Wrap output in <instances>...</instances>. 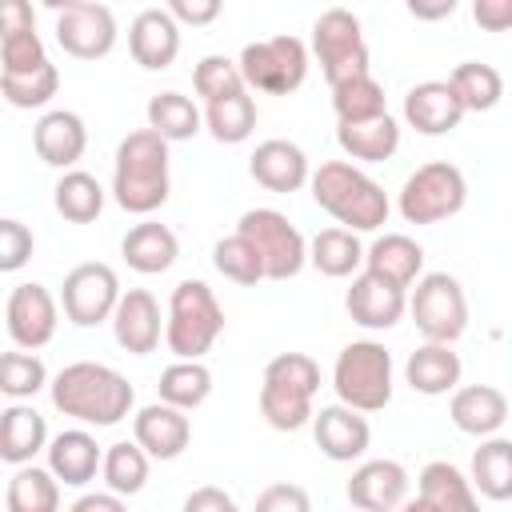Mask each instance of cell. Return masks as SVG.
I'll return each mask as SVG.
<instances>
[{
    "label": "cell",
    "mask_w": 512,
    "mask_h": 512,
    "mask_svg": "<svg viewBox=\"0 0 512 512\" xmlns=\"http://www.w3.org/2000/svg\"><path fill=\"white\" fill-rule=\"evenodd\" d=\"M128 52L148 72L172 68L180 56V20L168 8H144L128 28Z\"/></svg>",
    "instance_id": "obj_19"
},
{
    "label": "cell",
    "mask_w": 512,
    "mask_h": 512,
    "mask_svg": "<svg viewBox=\"0 0 512 512\" xmlns=\"http://www.w3.org/2000/svg\"><path fill=\"white\" fill-rule=\"evenodd\" d=\"M264 376L268 380H284V384H296L304 392H320V364L308 356V352H280L264 364Z\"/></svg>",
    "instance_id": "obj_46"
},
{
    "label": "cell",
    "mask_w": 512,
    "mask_h": 512,
    "mask_svg": "<svg viewBox=\"0 0 512 512\" xmlns=\"http://www.w3.org/2000/svg\"><path fill=\"white\" fill-rule=\"evenodd\" d=\"M448 416L464 436H492L508 420V396L492 384H468L452 392Z\"/></svg>",
    "instance_id": "obj_27"
},
{
    "label": "cell",
    "mask_w": 512,
    "mask_h": 512,
    "mask_svg": "<svg viewBox=\"0 0 512 512\" xmlns=\"http://www.w3.org/2000/svg\"><path fill=\"white\" fill-rule=\"evenodd\" d=\"M32 248L36 240L20 220H0V272H20L32 260Z\"/></svg>",
    "instance_id": "obj_48"
},
{
    "label": "cell",
    "mask_w": 512,
    "mask_h": 512,
    "mask_svg": "<svg viewBox=\"0 0 512 512\" xmlns=\"http://www.w3.org/2000/svg\"><path fill=\"white\" fill-rule=\"evenodd\" d=\"M120 280L108 264L100 260H88V264H76L64 284H60V308L64 316L76 324V328H96L104 320H112L116 304H120Z\"/></svg>",
    "instance_id": "obj_11"
},
{
    "label": "cell",
    "mask_w": 512,
    "mask_h": 512,
    "mask_svg": "<svg viewBox=\"0 0 512 512\" xmlns=\"http://www.w3.org/2000/svg\"><path fill=\"white\" fill-rule=\"evenodd\" d=\"M120 256H124V264H128L132 272H140V276H160V272H168V268L176 264L180 240H176V232H172L168 224H160V220H140V224H132L128 236L120 240Z\"/></svg>",
    "instance_id": "obj_25"
},
{
    "label": "cell",
    "mask_w": 512,
    "mask_h": 512,
    "mask_svg": "<svg viewBox=\"0 0 512 512\" xmlns=\"http://www.w3.org/2000/svg\"><path fill=\"white\" fill-rule=\"evenodd\" d=\"M44 456H48V468L56 472V480L68 484V488L92 484L96 472L104 468V448H100L96 436L84 432V428H64V432H56V436L48 440Z\"/></svg>",
    "instance_id": "obj_23"
},
{
    "label": "cell",
    "mask_w": 512,
    "mask_h": 512,
    "mask_svg": "<svg viewBox=\"0 0 512 512\" xmlns=\"http://www.w3.org/2000/svg\"><path fill=\"white\" fill-rule=\"evenodd\" d=\"M52 204L68 224H92L104 212V188L92 172L64 168V176L52 188Z\"/></svg>",
    "instance_id": "obj_35"
},
{
    "label": "cell",
    "mask_w": 512,
    "mask_h": 512,
    "mask_svg": "<svg viewBox=\"0 0 512 512\" xmlns=\"http://www.w3.org/2000/svg\"><path fill=\"white\" fill-rule=\"evenodd\" d=\"M8 512H56L60 508V480L52 468H36L16 464L12 480H8Z\"/></svg>",
    "instance_id": "obj_36"
},
{
    "label": "cell",
    "mask_w": 512,
    "mask_h": 512,
    "mask_svg": "<svg viewBox=\"0 0 512 512\" xmlns=\"http://www.w3.org/2000/svg\"><path fill=\"white\" fill-rule=\"evenodd\" d=\"M236 232L244 240L256 244L268 280H292L300 276V268L308 264V240L300 236V228L276 212V208H248L236 224Z\"/></svg>",
    "instance_id": "obj_9"
},
{
    "label": "cell",
    "mask_w": 512,
    "mask_h": 512,
    "mask_svg": "<svg viewBox=\"0 0 512 512\" xmlns=\"http://www.w3.org/2000/svg\"><path fill=\"white\" fill-rule=\"evenodd\" d=\"M48 368L32 348H16L0 356V392L8 400H32L40 388H48Z\"/></svg>",
    "instance_id": "obj_43"
},
{
    "label": "cell",
    "mask_w": 512,
    "mask_h": 512,
    "mask_svg": "<svg viewBox=\"0 0 512 512\" xmlns=\"http://www.w3.org/2000/svg\"><path fill=\"white\" fill-rule=\"evenodd\" d=\"M172 192L168 176V140L156 128H136L120 140L116 148V168H112V196L124 212L132 216H152L164 208Z\"/></svg>",
    "instance_id": "obj_2"
},
{
    "label": "cell",
    "mask_w": 512,
    "mask_h": 512,
    "mask_svg": "<svg viewBox=\"0 0 512 512\" xmlns=\"http://www.w3.org/2000/svg\"><path fill=\"white\" fill-rule=\"evenodd\" d=\"M464 200H468L464 172L448 160H428L404 180L396 208L408 224H440V220L456 216L464 208Z\"/></svg>",
    "instance_id": "obj_6"
},
{
    "label": "cell",
    "mask_w": 512,
    "mask_h": 512,
    "mask_svg": "<svg viewBox=\"0 0 512 512\" xmlns=\"http://www.w3.org/2000/svg\"><path fill=\"white\" fill-rule=\"evenodd\" d=\"M0 88L12 108H44L60 88V72L52 60L32 72H0Z\"/></svg>",
    "instance_id": "obj_44"
},
{
    "label": "cell",
    "mask_w": 512,
    "mask_h": 512,
    "mask_svg": "<svg viewBox=\"0 0 512 512\" xmlns=\"http://www.w3.org/2000/svg\"><path fill=\"white\" fill-rule=\"evenodd\" d=\"M308 492L296 488V484H272L256 496V508L260 512H308Z\"/></svg>",
    "instance_id": "obj_49"
},
{
    "label": "cell",
    "mask_w": 512,
    "mask_h": 512,
    "mask_svg": "<svg viewBox=\"0 0 512 512\" xmlns=\"http://www.w3.org/2000/svg\"><path fill=\"white\" fill-rule=\"evenodd\" d=\"M248 172H252V180H256L260 188L280 192V196L300 192V188L312 180V168H308L304 148L292 144V140H280V136L256 144V152H252V160H248Z\"/></svg>",
    "instance_id": "obj_22"
},
{
    "label": "cell",
    "mask_w": 512,
    "mask_h": 512,
    "mask_svg": "<svg viewBox=\"0 0 512 512\" xmlns=\"http://www.w3.org/2000/svg\"><path fill=\"white\" fill-rule=\"evenodd\" d=\"M344 308H348V316L360 328L384 332V328H392V324L404 320V312H408V288H396V284H388V280H380L376 272L364 268V272L352 276V288L344 296Z\"/></svg>",
    "instance_id": "obj_14"
},
{
    "label": "cell",
    "mask_w": 512,
    "mask_h": 512,
    "mask_svg": "<svg viewBox=\"0 0 512 512\" xmlns=\"http://www.w3.org/2000/svg\"><path fill=\"white\" fill-rule=\"evenodd\" d=\"M460 372H464V364H460V356L452 352V344H444V340H424V344L408 356V364H404V380H408V388L420 392V396L456 392Z\"/></svg>",
    "instance_id": "obj_26"
},
{
    "label": "cell",
    "mask_w": 512,
    "mask_h": 512,
    "mask_svg": "<svg viewBox=\"0 0 512 512\" xmlns=\"http://www.w3.org/2000/svg\"><path fill=\"white\" fill-rule=\"evenodd\" d=\"M56 44L76 60H100L116 48V16L96 0H76L56 12Z\"/></svg>",
    "instance_id": "obj_13"
},
{
    "label": "cell",
    "mask_w": 512,
    "mask_h": 512,
    "mask_svg": "<svg viewBox=\"0 0 512 512\" xmlns=\"http://www.w3.org/2000/svg\"><path fill=\"white\" fill-rule=\"evenodd\" d=\"M132 436L140 440V448L152 460H176L192 440V420H188L184 408H176L168 400H156V404H144L132 416Z\"/></svg>",
    "instance_id": "obj_18"
},
{
    "label": "cell",
    "mask_w": 512,
    "mask_h": 512,
    "mask_svg": "<svg viewBox=\"0 0 512 512\" xmlns=\"http://www.w3.org/2000/svg\"><path fill=\"white\" fill-rule=\"evenodd\" d=\"M456 4H460V0H404V8H408L416 20H424V24H436V20L452 16Z\"/></svg>",
    "instance_id": "obj_55"
},
{
    "label": "cell",
    "mask_w": 512,
    "mask_h": 512,
    "mask_svg": "<svg viewBox=\"0 0 512 512\" xmlns=\"http://www.w3.org/2000/svg\"><path fill=\"white\" fill-rule=\"evenodd\" d=\"M168 4V12L180 20V24H188V28H208L220 12H224V0H164Z\"/></svg>",
    "instance_id": "obj_50"
},
{
    "label": "cell",
    "mask_w": 512,
    "mask_h": 512,
    "mask_svg": "<svg viewBox=\"0 0 512 512\" xmlns=\"http://www.w3.org/2000/svg\"><path fill=\"white\" fill-rule=\"evenodd\" d=\"M0 60L4 68L0 72H32L40 64H48V52H44V40L32 32H16V36H0Z\"/></svg>",
    "instance_id": "obj_47"
},
{
    "label": "cell",
    "mask_w": 512,
    "mask_h": 512,
    "mask_svg": "<svg viewBox=\"0 0 512 512\" xmlns=\"http://www.w3.org/2000/svg\"><path fill=\"white\" fill-rule=\"evenodd\" d=\"M364 244L352 228H320L312 240H308V264L320 272V276H332V280H344V276H356V268L364 264Z\"/></svg>",
    "instance_id": "obj_31"
},
{
    "label": "cell",
    "mask_w": 512,
    "mask_h": 512,
    "mask_svg": "<svg viewBox=\"0 0 512 512\" xmlns=\"http://www.w3.org/2000/svg\"><path fill=\"white\" fill-rule=\"evenodd\" d=\"M312 52L320 60V72L332 84L368 72V44H364V28L360 16L348 8H328L316 16L312 24Z\"/></svg>",
    "instance_id": "obj_10"
},
{
    "label": "cell",
    "mask_w": 512,
    "mask_h": 512,
    "mask_svg": "<svg viewBox=\"0 0 512 512\" xmlns=\"http://www.w3.org/2000/svg\"><path fill=\"white\" fill-rule=\"evenodd\" d=\"M332 388L360 412H380L392 400V352L380 340H352L332 364Z\"/></svg>",
    "instance_id": "obj_5"
},
{
    "label": "cell",
    "mask_w": 512,
    "mask_h": 512,
    "mask_svg": "<svg viewBox=\"0 0 512 512\" xmlns=\"http://www.w3.org/2000/svg\"><path fill=\"white\" fill-rule=\"evenodd\" d=\"M52 408L80 420V424H96V428H112L120 424L132 404H136V392L128 384V376H120L116 368L108 364H96V360H76V364H64L52 384Z\"/></svg>",
    "instance_id": "obj_1"
},
{
    "label": "cell",
    "mask_w": 512,
    "mask_h": 512,
    "mask_svg": "<svg viewBox=\"0 0 512 512\" xmlns=\"http://www.w3.org/2000/svg\"><path fill=\"white\" fill-rule=\"evenodd\" d=\"M448 80H452V88L460 92V100H464L468 112H488V108H496L500 96H504V80H500V72H496L492 64H480V60L456 64Z\"/></svg>",
    "instance_id": "obj_42"
},
{
    "label": "cell",
    "mask_w": 512,
    "mask_h": 512,
    "mask_svg": "<svg viewBox=\"0 0 512 512\" xmlns=\"http://www.w3.org/2000/svg\"><path fill=\"white\" fill-rule=\"evenodd\" d=\"M308 188H312L316 208H324L336 224H344L352 232H376L392 208L388 192L348 160H324L312 172Z\"/></svg>",
    "instance_id": "obj_3"
},
{
    "label": "cell",
    "mask_w": 512,
    "mask_h": 512,
    "mask_svg": "<svg viewBox=\"0 0 512 512\" xmlns=\"http://www.w3.org/2000/svg\"><path fill=\"white\" fill-rule=\"evenodd\" d=\"M464 100L452 88V80H424L416 88H408L404 96V120L408 128H416L420 136H444L464 120Z\"/></svg>",
    "instance_id": "obj_17"
},
{
    "label": "cell",
    "mask_w": 512,
    "mask_h": 512,
    "mask_svg": "<svg viewBox=\"0 0 512 512\" xmlns=\"http://www.w3.org/2000/svg\"><path fill=\"white\" fill-rule=\"evenodd\" d=\"M408 316L424 340H444L456 344L468 328V296L456 276L448 272H428L416 280L408 292Z\"/></svg>",
    "instance_id": "obj_7"
},
{
    "label": "cell",
    "mask_w": 512,
    "mask_h": 512,
    "mask_svg": "<svg viewBox=\"0 0 512 512\" xmlns=\"http://www.w3.org/2000/svg\"><path fill=\"white\" fill-rule=\"evenodd\" d=\"M472 484L484 500H512V440L508 436H480V448L472 452Z\"/></svg>",
    "instance_id": "obj_32"
},
{
    "label": "cell",
    "mask_w": 512,
    "mask_h": 512,
    "mask_svg": "<svg viewBox=\"0 0 512 512\" xmlns=\"http://www.w3.org/2000/svg\"><path fill=\"white\" fill-rule=\"evenodd\" d=\"M156 392H160V400H168V404L192 412V408H200V404L212 396V372H208V364H200V360H176V364H168V368L160 372Z\"/></svg>",
    "instance_id": "obj_39"
},
{
    "label": "cell",
    "mask_w": 512,
    "mask_h": 512,
    "mask_svg": "<svg viewBox=\"0 0 512 512\" xmlns=\"http://www.w3.org/2000/svg\"><path fill=\"white\" fill-rule=\"evenodd\" d=\"M224 332V308L204 280H180L164 316V344L176 360H200Z\"/></svg>",
    "instance_id": "obj_4"
},
{
    "label": "cell",
    "mask_w": 512,
    "mask_h": 512,
    "mask_svg": "<svg viewBox=\"0 0 512 512\" xmlns=\"http://www.w3.org/2000/svg\"><path fill=\"white\" fill-rule=\"evenodd\" d=\"M472 20L484 32H508L512 28V0H472Z\"/></svg>",
    "instance_id": "obj_51"
},
{
    "label": "cell",
    "mask_w": 512,
    "mask_h": 512,
    "mask_svg": "<svg viewBox=\"0 0 512 512\" xmlns=\"http://www.w3.org/2000/svg\"><path fill=\"white\" fill-rule=\"evenodd\" d=\"M40 4H44V8H52V12H64V8H72L76 0H40Z\"/></svg>",
    "instance_id": "obj_56"
},
{
    "label": "cell",
    "mask_w": 512,
    "mask_h": 512,
    "mask_svg": "<svg viewBox=\"0 0 512 512\" xmlns=\"http://www.w3.org/2000/svg\"><path fill=\"white\" fill-rule=\"evenodd\" d=\"M336 144L344 148V156H352L360 164H384L400 148V124L388 112L360 120V124H336Z\"/></svg>",
    "instance_id": "obj_30"
},
{
    "label": "cell",
    "mask_w": 512,
    "mask_h": 512,
    "mask_svg": "<svg viewBox=\"0 0 512 512\" xmlns=\"http://www.w3.org/2000/svg\"><path fill=\"white\" fill-rule=\"evenodd\" d=\"M44 448H48V424H44V416L32 404L12 400L0 412V460L16 468V464H28Z\"/></svg>",
    "instance_id": "obj_29"
},
{
    "label": "cell",
    "mask_w": 512,
    "mask_h": 512,
    "mask_svg": "<svg viewBox=\"0 0 512 512\" xmlns=\"http://www.w3.org/2000/svg\"><path fill=\"white\" fill-rule=\"evenodd\" d=\"M240 72H244L252 92L288 96L308 76V44L300 36H288V32L268 36V40H252L240 52Z\"/></svg>",
    "instance_id": "obj_8"
},
{
    "label": "cell",
    "mask_w": 512,
    "mask_h": 512,
    "mask_svg": "<svg viewBox=\"0 0 512 512\" xmlns=\"http://www.w3.org/2000/svg\"><path fill=\"white\" fill-rule=\"evenodd\" d=\"M212 264H216V272H220L224 280H232V284H240V288H252V284H260V280H268L256 244L244 240L240 232L216 240V248H212Z\"/></svg>",
    "instance_id": "obj_41"
},
{
    "label": "cell",
    "mask_w": 512,
    "mask_h": 512,
    "mask_svg": "<svg viewBox=\"0 0 512 512\" xmlns=\"http://www.w3.org/2000/svg\"><path fill=\"white\" fill-rule=\"evenodd\" d=\"M256 100L248 88L240 92H228L220 100H208L204 104V128L220 140V144H244L252 132H256Z\"/></svg>",
    "instance_id": "obj_34"
},
{
    "label": "cell",
    "mask_w": 512,
    "mask_h": 512,
    "mask_svg": "<svg viewBox=\"0 0 512 512\" xmlns=\"http://www.w3.org/2000/svg\"><path fill=\"white\" fill-rule=\"evenodd\" d=\"M332 112H336V124H360V120L384 116L388 112L384 84L372 72H360V76L332 84Z\"/></svg>",
    "instance_id": "obj_37"
},
{
    "label": "cell",
    "mask_w": 512,
    "mask_h": 512,
    "mask_svg": "<svg viewBox=\"0 0 512 512\" xmlns=\"http://www.w3.org/2000/svg\"><path fill=\"white\" fill-rule=\"evenodd\" d=\"M148 128H156L168 144L192 140L204 128V112L180 92H160V96L148 100Z\"/></svg>",
    "instance_id": "obj_40"
},
{
    "label": "cell",
    "mask_w": 512,
    "mask_h": 512,
    "mask_svg": "<svg viewBox=\"0 0 512 512\" xmlns=\"http://www.w3.org/2000/svg\"><path fill=\"white\" fill-rule=\"evenodd\" d=\"M124 500L128 496H120V492H84L80 500H72V512H120L124 508Z\"/></svg>",
    "instance_id": "obj_54"
},
{
    "label": "cell",
    "mask_w": 512,
    "mask_h": 512,
    "mask_svg": "<svg viewBox=\"0 0 512 512\" xmlns=\"http://www.w3.org/2000/svg\"><path fill=\"white\" fill-rule=\"evenodd\" d=\"M312 392L296 388V384H284V380H268L260 384V416L276 428V432H300L304 424H312L316 408H312Z\"/></svg>",
    "instance_id": "obj_33"
},
{
    "label": "cell",
    "mask_w": 512,
    "mask_h": 512,
    "mask_svg": "<svg viewBox=\"0 0 512 512\" xmlns=\"http://www.w3.org/2000/svg\"><path fill=\"white\" fill-rule=\"evenodd\" d=\"M312 436H316V448L328 460H336V464L360 460L368 452V444H372V428H368L364 412L352 408V404H344V400L340 404H328V408H320L312 416Z\"/></svg>",
    "instance_id": "obj_15"
},
{
    "label": "cell",
    "mask_w": 512,
    "mask_h": 512,
    "mask_svg": "<svg viewBox=\"0 0 512 512\" xmlns=\"http://www.w3.org/2000/svg\"><path fill=\"white\" fill-rule=\"evenodd\" d=\"M112 336L124 352L132 356H148L160 348L164 336V320H160V304L148 288H128L112 312Z\"/></svg>",
    "instance_id": "obj_16"
},
{
    "label": "cell",
    "mask_w": 512,
    "mask_h": 512,
    "mask_svg": "<svg viewBox=\"0 0 512 512\" xmlns=\"http://www.w3.org/2000/svg\"><path fill=\"white\" fill-rule=\"evenodd\" d=\"M148 464L152 456L140 448V440H116L104 448V468H100V480L120 492V496H136L144 484H148Z\"/></svg>",
    "instance_id": "obj_38"
},
{
    "label": "cell",
    "mask_w": 512,
    "mask_h": 512,
    "mask_svg": "<svg viewBox=\"0 0 512 512\" xmlns=\"http://www.w3.org/2000/svg\"><path fill=\"white\" fill-rule=\"evenodd\" d=\"M416 488L420 492L412 500V512H472L480 504V492H476L472 476H464L448 460H428L420 468Z\"/></svg>",
    "instance_id": "obj_21"
},
{
    "label": "cell",
    "mask_w": 512,
    "mask_h": 512,
    "mask_svg": "<svg viewBox=\"0 0 512 512\" xmlns=\"http://www.w3.org/2000/svg\"><path fill=\"white\" fill-rule=\"evenodd\" d=\"M348 504L364 512H392L408 500V472L400 460H364L348 480Z\"/></svg>",
    "instance_id": "obj_20"
},
{
    "label": "cell",
    "mask_w": 512,
    "mask_h": 512,
    "mask_svg": "<svg viewBox=\"0 0 512 512\" xmlns=\"http://www.w3.org/2000/svg\"><path fill=\"white\" fill-rule=\"evenodd\" d=\"M192 88H196V96L208 104V100H220V96H228V92L248 88V80H244V72H240V60L204 56V60L196 64V72H192Z\"/></svg>",
    "instance_id": "obj_45"
},
{
    "label": "cell",
    "mask_w": 512,
    "mask_h": 512,
    "mask_svg": "<svg viewBox=\"0 0 512 512\" xmlns=\"http://www.w3.org/2000/svg\"><path fill=\"white\" fill-rule=\"evenodd\" d=\"M184 512H236V500L224 488H196L184 496Z\"/></svg>",
    "instance_id": "obj_53"
},
{
    "label": "cell",
    "mask_w": 512,
    "mask_h": 512,
    "mask_svg": "<svg viewBox=\"0 0 512 512\" xmlns=\"http://www.w3.org/2000/svg\"><path fill=\"white\" fill-rule=\"evenodd\" d=\"M4 324H8V336L16 348H44L52 336H56V324H60V300L28 280V284H16L8 292V308H4Z\"/></svg>",
    "instance_id": "obj_12"
},
{
    "label": "cell",
    "mask_w": 512,
    "mask_h": 512,
    "mask_svg": "<svg viewBox=\"0 0 512 512\" xmlns=\"http://www.w3.org/2000/svg\"><path fill=\"white\" fill-rule=\"evenodd\" d=\"M364 268L376 272L380 280L396 284V288H412L420 280V272H424V248L404 232H384V236H376L368 244Z\"/></svg>",
    "instance_id": "obj_28"
},
{
    "label": "cell",
    "mask_w": 512,
    "mask_h": 512,
    "mask_svg": "<svg viewBox=\"0 0 512 512\" xmlns=\"http://www.w3.org/2000/svg\"><path fill=\"white\" fill-rule=\"evenodd\" d=\"M32 148L48 168H76V160L88 148V128L76 112L68 108H52L36 120L32 128Z\"/></svg>",
    "instance_id": "obj_24"
},
{
    "label": "cell",
    "mask_w": 512,
    "mask_h": 512,
    "mask_svg": "<svg viewBox=\"0 0 512 512\" xmlns=\"http://www.w3.org/2000/svg\"><path fill=\"white\" fill-rule=\"evenodd\" d=\"M32 28H36L32 0H0V36H16V32H32Z\"/></svg>",
    "instance_id": "obj_52"
}]
</instances>
